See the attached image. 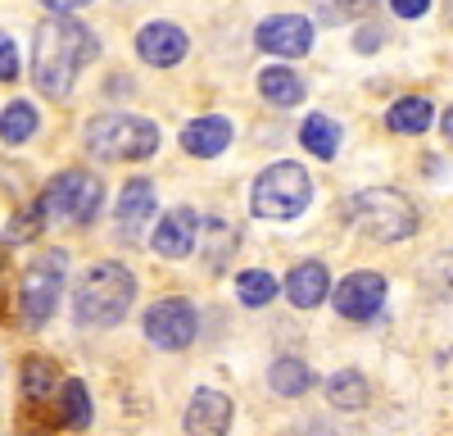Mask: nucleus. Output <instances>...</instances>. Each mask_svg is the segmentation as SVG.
Instances as JSON below:
<instances>
[{
    "mask_svg": "<svg viewBox=\"0 0 453 436\" xmlns=\"http://www.w3.org/2000/svg\"><path fill=\"white\" fill-rule=\"evenodd\" d=\"M55 418H59V427H68V432H87V427H91L96 405H91V391H87L82 378L59 382V391H55Z\"/></svg>",
    "mask_w": 453,
    "mask_h": 436,
    "instance_id": "obj_18",
    "label": "nucleus"
},
{
    "mask_svg": "<svg viewBox=\"0 0 453 436\" xmlns=\"http://www.w3.org/2000/svg\"><path fill=\"white\" fill-rule=\"evenodd\" d=\"M46 10H55V14H73V10H82V5H91V0H42Z\"/></svg>",
    "mask_w": 453,
    "mask_h": 436,
    "instance_id": "obj_33",
    "label": "nucleus"
},
{
    "mask_svg": "<svg viewBox=\"0 0 453 436\" xmlns=\"http://www.w3.org/2000/svg\"><path fill=\"white\" fill-rule=\"evenodd\" d=\"M381 36H386L381 27H363V32H358V42H354V51H363V55L381 51Z\"/></svg>",
    "mask_w": 453,
    "mask_h": 436,
    "instance_id": "obj_32",
    "label": "nucleus"
},
{
    "mask_svg": "<svg viewBox=\"0 0 453 436\" xmlns=\"http://www.w3.org/2000/svg\"><path fill=\"white\" fill-rule=\"evenodd\" d=\"M226 145H232V119H222V114H200L181 128V151L196 160H213Z\"/></svg>",
    "mask_w": 453,
    "mask_h": 436,
    "instance_id": "obj_15",
    "label": "nucleus"
},
{
    "mask_svg": "<svg viewBox=\"0 0 453 436\" xmlns=\"http://www.w3.org/2000/svg\"><path fill=\"white\" fill-rule=\"evenodd\" d=\"M326 296H331V273H326V264L304 260V264H295V269L286 273V300H290L295 309H318Z\"/></svg>",
    "mask_w": 453,
    "mask_h": 436,
    "instance_id": "obj_16",
    "label": "nucleus"
},
{
    "mask_svg": "<svg viewBox=\"0 0 453 436\" xmlns=\"http://www.w3.org/2000/svg\"><path fill=\"white\" fill-rule=\"evenodd\" d=\"M32 132H36V109L27 100H10L0 109V141L5 145H23Z\"/></svg>",
    "mask_w": 453,
    "mask_h": 436,
    "instance_id": "obj_25",
    "label": "nucleus"
},
{
    "mask_svg": "<svg viewBox=\"0 0 453 436\" xmlns=\"http://www.w3.org/2000/svg\"><path fill=\"white\" fill-rule=\"evenodd\" d=\"M372 10H376V0H313V19L322 27H340V23L367 19Z\"/></svg>",
    "mask_w": 453,
    "mask_h": 436,
    "instance_id": "obj_26",
    "label": "nucleus"
},
{
    "mask_svg": "<svg viewBox=\"0 0 453 436\" xmlns=\"http://www.w3.org/2000/svg\"><path fill=\"white\" fill-rule=\"evenodd\" d=\"M204 228H209V237H213V250H209V264L218 269V264H222V245L232 250V245H236V237H232V223H204Z\"/></svg>",
    "mask_w": 453,
    "mask_h": 436,
    "instance_id": "obj_30",
    "label": "nucleus"
},
{
    "mask_svg": "<svg viewBox=\"0 0 453 436\" xmlns=\"http://www.w3.org/2000/svg\"><path fill=\"white\" fill-rule=\"evenodd\" d=\"M386 291H390V286H386L381 273L358 269V273H349V277H340V282H335L331 305H335L340 318H349V323H372L376 314L386 309Z\"/></svg>",
    "mask_w": 453,
    "mask_h": 436,
    "instance_id": "obj_9",
    "label": "nucleus"
},
{
    "mask_svg": "<svg viewBox=\"0 0 453 436\" xmlns=\"http://www.w3.org/2000/svg\"><path fill=\"white\" fill-rule=\"evenodd\" d=\"M186 32L177 27V23H145L141 32H136V55L150 64V68H173V64H181L186 59Z\"/></svg>",
    "mask_w": 453,
    "mask_h": 436,
    "instance_id": "obj_14",
    "label": "nucleus"
},
{
    "mask_svg": "<svg viewBox=\"0 0 453 436\" xmlns=\"http://www.w3.org/2000/svg\"><path fill=\"white\" fill-rule=\"evenodd\" d=\"M258 96L286 109V105H299V100H304V96H309V87H304V78H299L295 68L273 64V68H263V73H258Z\"/></svg>",
    "mask_w": 453,
    "mask_h": 436,
    "instance_id": "obj_21",
    "label": "nucleus"
},
{
    "mask_svg": "<svg viewBox=\"0 0 453 436\" xmlns=\"http://www.w3.org/2000/svg\"><path fill=\"white\" fill-rule=\"evenodd\" d=\"M42 228H46V214H42V205H27L23 214H14V218H10L5 241H10V245H23V241H32Z\"/></svg>",
    "mask_w": 453,
    "mask_h": 436,
    "instance_id": "obj_27",
    "label": "nucleus"
},
{
    "mask_svg": "<svg viewBox=\"0 0 453 436\" xmlns=\"http://www.w3.org/2000/svg\"><path fill=\"white\" fill-rule=\"evenodd\" d=\"M100 200H104V187H100V177L87 173V168H64L46 182V191H42V214H46V223H78L87 228L91 218L100 214Z\"/></svg>",
    "mask_w": 453,
    "mask_h": 436,
    "instance_id": "obj_7",
    "label": "nucleus"
},
{
    "mask_svg": "<svg viewBox=\"0 0 453 436\" xmlns=\"http://www.w3.org/2000/svg\"><path fill=\"white\" fill-rule=\"evenodd\" d=\"M440 128H444V141L453 145V105L444 109V114H440Z\"/></svg>",
    "mask_w": 453,
    "mask_h": 436,
    "instance_id": "obj_35",
    "label": "nucleus"
},
{
    "mask_svg": "<svg viewBox=\"0 0 453 436\" xmlns=\"http://www.w3.org/2000/svg\"><path fill=\"white\" fill-rule=\"evenodd\" d=\"M254 42L258 51L268 55H281V59H299L313 51V23L299 19V14H273L254 27Z\"/></svg>",
    "mask_w": 453,
    "mask_h": 436,
    "instance_id": "obj_11",
    "label": "nucleus"
},
{
    "mask_svg": "<svg viewBox=\"0 0 453 436\" xmlns=\"http://www.w3.org/2000/svg\"><path fill=\"white\" fill-rule=\"evenodd\" d=\"M232 418H236V405L226 391H213V386H200L191 395V405L181 414V432L186 436H226L232 432Z\"/></svg>",
    "mask_w": 453,
    "mask_h": 436,
    "instance_id": "obj_12",
    "label": "nucleus"
},
{
    "mask_svg": "<svg viewBox=\"0 0 453 436\" xmlns=\"http://www.w3.org/2000/svg\"><path fill=\"white\" fill-rule=\"evenodd\" d=\"M155 223V182L150 177H132L127 187L119 191V209H113V232L119 241L136 245L145 237V228Z\"/></svg>",
    "mask_w": 453,
    "mask_h": 436,
    "instance_id": "obj_10",
    "label": "nucleus"
},
{
    "mask_svg": "<svg viewBox=\"0 0 453 436\" xmlns=\"http://www.w3.org/2000/svg\"><path fill=\"white\" fill-rule=\"evenodd\" d=\"M390 10H395L399 19H422V14L431 10V0H390Z\"/></svg>",
    "mask_w": 453,
    "mask_h": 436,
    "instance_id": "obj_31",
    "label": "nucleus"
},
{
    "mask_svg": "<svg viewBox=\"0 0 453 436\" xmlns=\"http://www.w3.org/2000/svg\"><path fill=\"white\" fill-rule=\"evenodd\" d=\"M19 78V46H14V36L0 32V82H14Z\"/></svg>",
    "mask_w": 453,
    "mask_h": 436,
    "instance_id": "obj_29",
    "label": "nucleus"
},
{
    "mask_svg": "<svg viewBox=\"0 0 453 436\" xmlns=\"http://www.w3.org/2000/svg\"><path fill=\"white\" fill-rule=\"evenodd\" d=\"M349 223L372 241L395 245V241H408L418 232V209H412L408 196H399L390 187H367L349 200Z\"/></svg>",
    "mask_w": 453,
    "mask_h": 436,
    "instance_id": "obj_4",
    "label": "nucleus"
},
{
    "mask_svg": "<svg viewBox=\"0 0 453 436\" xmlns=\"http://www.w3.org/2000/svg\"><path fill=\"white\" fill-rule=\"evenodd\" d=\"M268 386L277 395H286V400H299V395L313 386V369H309L304 359H295V354H281L273 369H268Z\"/></svg>",
    "mask_w": 453,
    "mask_h": 436,
    "instance_id": "obj_22",
    "label": "nucleus"
},
{
    "mask_svg": "<svg viewBox=\"0 0 453 436\" xmlns=\"http://www.w3.org/2000/svg\"><path fill=\"white\" fill-rule=\"evenodd\" d=\"M141 327H145V341L155 350H186L200 337V314H196L191 300L168 296V300H155L145 309Z\"/></svg>",
    "mask_w": 453,
    "mask_h": 436,
    "instance_id": "obj_8",
    "label": "nucleus"
},
{
    "mask_svg": "<svg viewBox=\"0 0 453 436\" xmlns=\"http://www.w3.org/2000/svg\"><path fill=\"white\" fill-rule=\"evenodd\" d=\"M431 123H435V105H431L426 96L395 100V105H390V114H386V128L399 132V136H422Z\"/></svg>",
    "mask_w": 453,
    "mask_h": 436,
    "instance_id": "obj_20",
    "label": "nucleus"
},
{
    "mask_svg": "<svg viewBox=\"0 0 453 436\" xmlns=\"http://www.w3.org/2000/svg\"><path fill=\"white\" fill-rule=\"evenodd\" d=\"M299 145H304L309 155H318V160H335V151H340V128H335V119L309 114L304 123H299Z\"/></svg>",
    "mask_w": 453,
    "mask_h": 436,
    "instance_id": "obj_23",
    "label": "nucleus"
},
{
    "mask_svg": "<svg viewBox=\"0 0 453 436\" xmlns=\"http://www.w3.org/2000/svg\"><path fill=\"white\" fill-rule=\"evenodd\" d=\"M96 55H100V42L87 23L68 19V14L46 19L32 36V82H36V91L50 96V100H64L73 91V82H78V73L87 64H96Z\"/></svg>",
    "mask_w": 453,
    "mask_h": 436,
    "instance_id": "obj_1",
    "label": "nucleus"
},
{
    "mask_svg": "<svg viewBox=\"0 0 453 436\" xmlns=\"http://www.w3.org/2000/svg\"><path fill=\"white\" fill-rule=\"evenodd\" d=\"M64 277H68V254L64 250H46L42 260H32L23 269V286H19V318L27 332H42L55 318L59 300H64Z\"/></svg>",
    "mask_w": 453,
    "mask_h": 436,
    "instance_id": "obj_5",
    "label": "nucleus"
},
{
    "mask_svg": "<svg viewBox=\"0 0 453 436\" xmlns=\"http://www.w3.org/2000/svg\"><path fill=\"white\" fill-rule=\"evenodd\" d=\"M196 237H200V214L191 205L168 209L155 223V250L164 254V260H186V254L196 250Z\"/></svg>",
    "mask_w": 453,
    "mask_h": 436,
    "instance_id": "obj_13",
    "label": "nucleus"
},
{
    "mask_svg": "<svg viewBox=\"0 0 453 436\" xmlns=\"http://www.w3.org/2000/svg\"><path fill=\"white\" fill-rule=\"evenodd\" d=\"M313 205V177L281 160V164H268L258 177H254V191H250V214L254 218H268V223H290Z\"/></svg>",
    "mask_w": 453,
    "mask_h": 436,
    "instance_id": "obj_3",
    "label": "nucleus"
},
{
    "mask_svg": "<svg viewBox=\"0 0 453 436\" xmlns=\"http://www.w3.org/2000/svg\"><path fill=\"white\" fill-rule=\"evenodd\" d=\"M136 305V277L127 264H91L73 291V323L78 327H119Z\"/></svg>",
    "mask_w": 453,
    "mask_h": 436,
    "instance_id": "obj_2",
    "label": "nucleus"
},
{
    "mask_svg": "<svg viewBox=\"0 0 453 436\" xmlns=\"http://www.w3.org/2000/svg\"><path fill=\"white\" fill-rule=\"evenodd\" d=\"M87 151L100 160H150L159 151V128L141 114H100L87 123Z\"/></svg>",
    "mask_w": 453,
    "mask_h": 436,
    "instance_id": "obj_6",
    "label": "nucleus"
},
{
    "mask_svg": "<svg viewBox=\"0 0 453 436\" xmlns=\"http://www.w3.org/2000/svg\"><path fill=\"white\" fill-rule=\"evenodd\" d=\"M426 291L435 300H453V250L435 254V260L426 264Z\"/></svg>",
    "mask_w": 453,
    "mask_h": 436,
    "instance_id": "obj_28",
    "label": "nucleus"
},
{
    "mask_svg": "<svg viewBox=\"0 0 453 436\" xmlns=\"http://www.w3.org/2000/svg\"><path fill=\"white\" fill-rule=\"evenodd\" d=\"M19 391H23V405H27V409H42L46 400H55V391H59L55 359L27 354V359H23V373H19Z\"/></svg>",
    "mask_w": 453,
    "mask_h": 436,
    "instance_id": "obj_17",
    "label": "nucleus"
},
{
    "mask_svg": "<svg viewBox=\"0 0 453 436\" xmlns=\"http://www.w3.org/2000/svg\"><path fill=\"white\" fill-rule=\"evenodd\" d=\"M326 400H331V409H340V414H358V409H367V400H372V382L358 369H340V373L326 378Z\"/></svg>",
    "mask_w": 453,
    "mask_h": 436,
    "instance_id": "obj_19",
    "label": "nucleus"
},
{
    "mask_svg": "<svg viewBox=\"0 0 453 436\" xmlns=\"http://www.w3.org/2000/svg\"><path fill=\"white\" fill-rule=\"evenodd\" d=\"M5 300H10V264L0 260V318H5Z\"/></svg>",
    "mask_w": 453,
    "mask_h": 436,
    "instance_id": "obj_34",
    "label": "nucleus"
},
{
    "mask_svg": "<svg viewBox=\"0 0 453 436\" xmlns=\"http://www.w3.org/2000/svg\"><path fill=\"white\" fill-rule=\"evenodd\" d=\"M277 291H281V282H277L268 269H245V273L236 277V300L250 305V309L273 305V300H277Z\"/></svg>",
    "mask_w": 453,
    "mask_h": 436,
    "instance_id": "obj_24",
    "label": "nucleus"
}]
</instances>
